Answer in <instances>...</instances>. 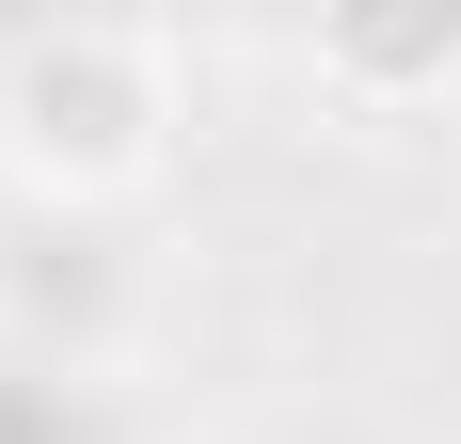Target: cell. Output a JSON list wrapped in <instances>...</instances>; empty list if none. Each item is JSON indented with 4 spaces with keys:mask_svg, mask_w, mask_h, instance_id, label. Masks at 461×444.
<instances>
[{
    "mask_svg": "<svg viewBox=\"0 0 461 444\" xmlns=\"http://www.w3.org/2000/svg\"><path fill=\"white\" fill-rule=\"evenodd\" d=\"M159 143H176V32L159 16H48L0 48V159L32 191L112 207L159 175Z\"/></svg>",
    "mask_w": 461,
    "mask_h": 444,
    "instance_id": "obj_1",
    "label": "cell"
},
{
    "mask_svg": "<svg viewBox=\"0 0 461 444\" xmlns=\"http://www.w3.org/2000/svg\"><path fill=\"white\" fill-rule=\"evenodd\" d=\"M303 64H319V95H350V111H446V95H461V0L319 16V32H303Z\"/></svg>",
    "mask_w": 461,
    "mask_h": 444,
    "instance_id": "obj_2",
    "label": "cell"
}]
</instances>
